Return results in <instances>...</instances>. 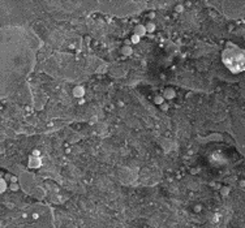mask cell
I'll list each match as a JSON object with an SVG mask.
<instances>
[{
	"label": "cell",
	"instance_id": "obj_1",
	"mask_svg": "<svg viewBox=\"0 0 245 228\" xmlns=\"http://www.w3.org/2000/svg\"><path fill=\"white\" fill-rule=\"evenodd\" d=\"M74 95H76V96H82L83 95V89L77 87L76 90H74Z\"/></svg>",
	"mask_w": 245,
	"mask_h": 228
},
{
	"label": "cell",
	"instance_id": "obj_2",
	"mask_svg": "<svg viewBox=\"0 0 245 228\" xmlns=\"http://www.w3.org/2000/svg\"><path fill=\"white\" fill-rule=\"evenodd\" d=\"M133 42H136V43H137V42H138V38L134 37V38H133Z\"/></svg>",
	"mask_w": 245,
	"mask_h": 228
}]
</instances>
